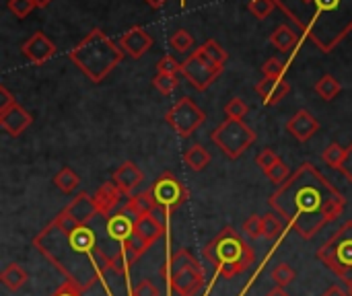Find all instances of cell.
Instances as JSON below:
<instances>
[{"instance_id":"cell-20","label":"cell","mask_w":352,"mask_h":296,"mask_svg":"<svg viewBox=\"0 0 352 296\" xmlns=\"http://www.w3.org/2000/svg\"><path fill=\"white\" fill-rule=\"evenodd\" d=\"M122 198H124V194L120 192V187H118L113 181L103 183V185L95 192V196H93L95 206H97L99 214H103V216L111 214V212L120 206Z\"/></svg>"},{"instance_id":"cell-15","label":"cell","mask_w":352,"mask_h":296,"mask_svg":"<svg viewBox=\"0 0 352 296\" xmlns=\"http://www.w3.org/2000/svg\"><path fill=\"white\" fill-rule=\"evenodd\" d=\"M33 124V115L25 111L19 103L0 113V128L10 136H21Z\"/></svg>"},{"instance_id":"cell-45","label":"cell","mask_w":352,"mask_h":296,"mask_svg":"<svg viewBox=\"0 0 352 296\" xmlns=\"http://www.w3.org/2000/svg\"><path fill=\"white\" fill-rule=\"evenodd\" d=\"M157 72L161 74H179L182 72V62H177L173 56H165L157 62Z\"/></svg>"},{"instance_id":"cell-41","label":"cell","mask_w":352,"mask_h":296,"mask_svg":"<svg viewBox=\"0 0 352 296\" xmlns=\"http://www.w3.org/2000/svg\"><path fill=\"white\" fill-rule=\"evenodd\" d=\"M274 6H276L274 0H250V4H248L250 12H252L256 19H266V16H270V12L274 10Z\"/></svg>"},{"instance_id":"cell-10","label":"cell","mask_w":352,"mask_h":296,"mask_svg":"<svg viewBox=\"0 0 352 296\" xmlns=\"http://www.w3.org/2000/svg\"><path fill=\"white\" fill-rule=\"evenodd\" d=\"M165 122H167L182 138H190V136L206 122V113H204V109H200L190 97H182V99L165 113Z\"/></svg>"},{"instance_id":"cell-18","label":"cell","mask_w":352,"mask_h":296,"mask_svg":"<svg viewBox=\"0 0 352 296\" xmlns=\"http://www.w3.org/2000/svg\"><path fill=\"white\" fill-rule=\"evenodd\" d=\"M136 220H138L136 216H132L130 212H126V210L122 208L118 214H113V216L107 218V235H109L113 241L124 243V241H128V239L134 235Z\"/></svg>"},{"instance_id":"cell-8","label":"cell","mask_w":352,"mask_h":296,"mask_svg":"<svg viewBox=\"0 0 352 296\" xmlns=\"http://www.w3.org/2000/svg\"><path fill=\"white\" fill-rule=\"evenodd\" d=\"M225 66L214 64L204 52L202 47L194 49L184 62H182V74L190 80V84L196 91H206L223 72Z\"/></svg>"},{"instance_id":"cell-3","label":"cell","mask_w":352,"mask_h":296,"mask_svg":"<svg viewBox=\"0 0 352 296\" xmlns=\"http://www.w3.org/2000/svg\"><path fill=\"white\" fill-rule=\"evenodd\" d=\"M314 14L301 27L322 52H332L352 31V0H314Z\"/></svg>"},{"instance_id":"cell-44","label":"cell","mask_w":352,"mask_h":296,"mask_svg":"<svg viewBox=\"0 0 352 296\" xmlns=\"http://www.w3.org/2000/svg\"><path fill=\"white\" fill-rule=\"evenodd\" d=\"M278 161H280V157H278L272 148H264V150L256 157V163H258V167L264 171V175H266Z\"/></svg>"},{"instance_id":"cell-34","label":"cell","mask_w":352,"mask_h":296,"mask_svg":"<svg viewBox=\"0 0 352 296\" xmlns=\"http://www.w3.org/2000/svg\"><path fill=\"white\" fill-rule=\"evenodd\" d=\"M153 84L161 95H171L179 84V78H177V74H161V72H157V76L153 78Z\"/></svg>"},{"instance_id":"cell-28","label":"cell","mask_w":352,"mask_h":296,"mask_svg":"<svg viewBox=\"0 0 352 296\" xmlns=\"http://www.w3.org/2000/svg\"><path fill=\"white\" fill-rule=\"evenodd\" d=\"M340 91H342V87H340V82H338L332 74H326V76H322V78L316 82V93H318L324 101H334V99L340 95Z\"/></svg>"},{"instance_id":"cell-9","label":"cell","mask_w":352,"mask_h":296,"mask_svg":"<svg viewBox=\"0 0 352 296\" xmlns=\"http://www.w3.org/2000/svg\"><path fill=\"white\" fill-rule=\"evenodd\" d=\"M148 190H151V194L155 198V204H157V208L161 212H175L188 200L186 185L171 171L161 173Z\"/></svg>"},{"instance_id":"cell-32","label":"cell","mask_w":352,"mask_h":296,"mask_svg":"<svg viewBox=\"0 0 352 296\" xmlns=\"http://www.w3.org/2000/svg\"><path fill=\"white\" fill-rule=\"evenodd\" d=\"M285 231V225L280 223V218L274 214V212H268L264 214V237L270 239V241H276Z\"/></svg>"},{"instance_id":"cell-39","label":"cell","mask_w":352,"mask_h":296,"mask_svg":"<svg viewBox=\"0 0 352 296\" xmlns=\"http://www.w3.org/2000/svg\"><path fill=\"white\" fill-rule=\"evenodd\" d=\"M122 249H124L126 253H130V255L138 262V260L142 258V253L148 249V245H146L138 235H132L128 241H124V243H122Z\"/></svg>"},{"instance_id":"cell-1","label":"cell","mask_w":352,"mask_h":296,"mask_svg":"<svg viewBox=\"0 0 352 296\" xmlns=\"http://www.w3.org/2000/svg\"><path fill=\"white\" fill-rule=\"evenodd\" d=\"M270 208L305 241L340 218L346 198L311 165L303 163L268 198Z\"/></svg>"},{"instance_id":"cell-50","label":"cell","mask_w":352,"mask_h":296,"mask_svg":"<svg viewBox=\"0 0 352 296\" xmlns=\"http://www.w3.org/2000/svg\"><path fill=\"white\" fill-rule=\"evenodd\" d=\"M151 8H155V10H159V8H163L165 4H167V0H144Z\"/></svg>"},{"instance_id":"cell-48","label":"cell","mask_w":352,"mask_h":296,"mask_svg":"<svg viewBox=\"0 0 352 296\" xmlns=\"http://www.w3.org/2000/svg\"><path fill=\"white\" fill-rule=\"evenodd\" d=\"M12 105H16L14 97L10 95V91L6 87H0V113L6 111V109H10Z\"/></svg>"},{"instance_id":"cell-35","label":"cell","mask_w":352,"mask_h":296,"mask_svg":"<svg viewBox=\"0 0 352 296\" xmlns=\"http://www.w3.org/2000/svg\"><path fill=\"white\" fill-rule=\"evenodd\" d=\"M270 276H272V280H274V284H276V286L287 288V286L295 280V270H293L289 264H285V262H283V264H278V266L272 270V274H270Z\"/></svg>"},{"instance_id":"cell-40","label":"cell","mask_w":352,"mask_h":296,"mask_svg":"<svg viewBox=\"0 0 352 296\" xmlns=\"http://www.w3.org/2000/svg\"><path fill=\"white\" fill-rule=\"evenodd\" d=\"M291 175H293V173L289 171V165H287L285 161H278V163H276V165L266 173V177H268L276 187H278V185H283Z\"/></svg>"},{"instance_id":"cell-26","label":"cell","mask_w":352,"mask_h":296,"mask_svg":"<svg viewBox=\"0 0 352 296\" xmlns=\"http://www.w3.org/2000/svg\"><path fill=\"white\" fill-rule=\"evenodd\" d=\"M169 270H171V274H175V272H179V270H204V268L198 264V260H196L188 249H179V251H175V253L171 255V260H169Z\"/></svg>"},{"instance_id":"cell-6","label":"cell","mask_w":352,"mask_h":296,"mask_svg":"<svg viewBox=\"0 0 352 296\" xmlns=\"http://www.w3.org/2000/svg\"><path fill=\"white\" fill-rule=\"evenodd\" d=\"M318 260L346 284L352 282V220L344 223L336 235L318 249Z\"/></svg>"},{"instance_id":"cell-21","label":"cell","mask_w":352,"mask_h":296,"mask_svg":"<svg viewBox=\"0 0 352 296\" xmlns=\"http://www.w3.org/2000/svg\"><path fill=\"white\" fill-rule=\"evenodd\" d=\"M165 233V227L163 223L157 218V214H146V216H140L136 220V227H134V235H138L148 247L155 245Z\"/></svg>"},{"instance_id":"cell-12","label":"cell","mask_w":352,"mask_h":296,"mask_svg":"<svg viewBox=\"0 0 352 296\" xmlns=\"http://www.w3.org/2000/svg\"><path fill=\"white\" fill-rule=\"evenodd\" d=\"M21 52L29 62H33L35 66H41L56 54V45H54V41H50L45 37V33L37 31L21 45Z\"/></svg>"},{"instance_id":"cell-25","label":"cell","mask_w":352,"mask_h":296,"mask_svg":"<svg viewBox=\"0 0 352 296\" xmlns=\"http://www.w3.org/2000/svg\"><path fill=\"white\" fill-rule=\"evenodd\" d=\"M184 163L192 171H204L210 165V152L202 144H194L184 152Z\"/></svg>"},{"instance_id":"cell-53","label":"cell","mask_w":352,"mask_h":296,"mask_svg":"<svg viewBox=\"0 0 352 296\" xmlns=\"http://www.w3.org/2000/svg\"><path fill=\"white\" fill-rule=\"evenodd\" d=\"M346 286H349V295L352 296V282H349V284H346Z\"/></svg>"},{"instance_id":"cell-46","label":"cell","mask_w":352,"mask_h":296,"mask_svg":"<svg viewBox=\"0 0 352 296\" xmlns=\"http://www.w3.org/2000/svg\"><path fill=\"white\" fill-rule=\"evenodd\" d=\"M132 296H161L159 288L151 282V280H142L136 284V288L132 291Z\"/></svg>"},{"instance_id":"cell-4","label":"cell","mask_w":352,"mask_h":296,"mask_svg":"<svg viewBox=\"0 0 352 296\" xmlns=\"http://www.w3.org/2000/svg\"><path fill=\"white\" fill-rule=\"evenodd\" d=\"M68 58L91 82H101L116 66L122 64L124 49L120 47V43L111 41L101 29H93L82 41H78L68 52Z\"/></svg>"},{"instance_id":"cell-22","label":"cell","mask_w":352,"mask_h":296,"mask_svg":"<svg viewBox=\"0 0 352 296\" xmlns=\"http://www.w3.org/2000/svg\"><path fill=\"white\" fill-rule=\"evenodd\" d=\"M124 210L130 212L132 216L140 218V216H146V214H155L159 208L155 204V198L151 194V190H144L136 196H132L126 204H124Z\"/></svg>"},{"instance_id":"cell-17","label":"cell","mask_w":352,"mask_h":296,"mask_svg":"<svg viewBox=\"0 0 352 296\" xmlns=\"http://www.w3.org/2000/svg\"><path fill=\"white\" fill-rule=\"evenodd\" d=\"M144 179V173L140 171V167L132 161H126L124 165H120L113 173V183L120 187V192L124 196H130Z\"/></svg>"},{"instance_id":"cell-49","label":"cell","mask_w":352,"mask_h":296,"mask_svg":"<svg viewBox=\"0 0 352 296\" xmlns=\"http://www.w3.org/2000/svg\"><path fill=\"white\" fill-rule=\"evenodd\" d=\"M322 296H351V295H349L346 291H342L340 286H330V288H328V291H326Z\"/></svg>"},{"instance_id":"cell-31","label":"cell","mask_w":352,"mask_h":296,"mask_svg":"<svg viewBox=\"0 0 352 296\" xmlns=\"http://www.w3.org/2000/svg\"><path fill=\"white\" fill-rule=\"evenodd\" d=\"M134 264H136V260H134L130 253H126L124 249H120L116 255H111V266H109V272H116V274L124 276V274H128V270H130Z\"/></svg>"},{"instance_id":"cell-36","label":"cell","mask_w":352,"mask_h":296,"mask_svg":"<svg viewBox=\"0 0 352 296\" xmlns=\"http://www.w3.org/2000/svg\"><path fill=\"white\" fill-rule=\"evenodd\" d=\"M285 72H287V62H283L280 58H270L262 66L264 78H285Z\"/></svg>"},{"instance_id":"cell-43","label":"cell","mask_w":352,"mask_h":296,"mask_svg":"<svg viewBox=\"0 0 352 296\" xmlns=\"http://www.w3.org/2000/svg\"><path fill=\"white\" fill-rule=\"evenodd\" d=\"M85 291H87V286L72 282V280H64L50 296H85Z\"/></svg>"},{"instance_id":"cell-52","label":"cell","mask_w":352,"mask_h":296,"mask_svg":"<svg viewBox=\"0 0 352 296\" xmlns=\"http://www.w3.org/2000/svg\"><path fill=\"white\" fill-rule=\"evenodd\" d=\"M33 2H35V6H37V8H43V6H47L52 0H33Z\"/></svg>"},{"instance_id":"cell-30","label":"cell","mask_w":352,"mask_h":296,"mask_svg":"<svg viewBox=\"0 0 352 296\" xmlns=\"http://www.w3.org/2000/svg\"><path fill=\"white\" fill-rule=\"evenodd\" d=\"M169 43H171V47H173L177 54H188V52L192 49V45H194V37H192V33H190V31H186V29H177V31H173V33H171Z\"/></svg>"},{"instance_id":"cell-7","label":"cell","mask_w":352,"mask_h":296,"mask_svg":"<svg viewBox=\"0 0 352 296\" xmlns=\"http://www.w3.org/2000/svg\"><path fill=\"white\" fill-rule=\"evenodd\" d=\"M210 140L221 152L229 159H239L254 142H256V132L243 122V119H231L227 117L223 124L212 130Z\"/></svg>"},{"instance_id":"cell-38","label":"cell","mask_w":352,"mask_h":296,"mask_svg":"<svg viewBox=\"0 0 352 296\" xmlns=\"http://www.w3.org/2000/svg\"><path fill=\"white\" fill-rule=\"evenodd\" d=\"M243 233H245L250 239H260V237H264V216H260V214L250 216V218L243 223Z\"/></svg>"},{"instance_id":"cell-24","label":"cell","mask_w":352,"mask_h":296,"mask_svg":"<svg viewBox=\"0 0 352 296\" xmlns=\"http://www.w3.org/2000/svg\"><path fill=\"white\" fill-rule=\"evenodd\" d=\"M29 280V274L19 266V264H8L2 272H0V282L10 291V293H16L21 291Z\"/></svg>"},{"instance_id":"cell-42","label":"cell","mask_w":352,"mask_h":296,"mask_svg":"<svg viewBox=\"0 0 352 296\" xmlns=\"http://www.w3.org/2000/svg\"><path fill=\"white\" fill-rule=\"evenodd\" d=\"M35 2L33 0H8V10L16 16V19H25L35 10Z\"/></svg>"},{"instance_id":"cell-37","label":"cell","mask_w":352,"mask_h":296,"mask_svg":"<svg viewBox=\"0 0 352 296\" xmlns=\"http://www.w3.org/2000/svg\"><path fill=\"white\" fill-rule=\"evenodd\" d=\"M250 107L245 105V101L241 97H233L227 105H225V115L231 119H243L248 115Z\"/></svg>"},{"instance_id":"cell-16","label":"cell","mask_w":352,"mask_h":296,"mask_svg":"<svg viewBox=\"0 0 352 296\" xmlns=\"http://www.w3.org/2000/svg\"><path fill=\"white\" fill-rule=\"evenodd\" d=\"M256 93L264 105H276L291 93V84L285 78H262L256 84Z\"/></svg>"},{"instance_id":"cell-19","label":"cell","mask_w":352,"mask_h":296,"mask_svg":"<svg viewBox=\"0 0 352 296\" xmlns=\"http://www.w3.org/2000/svg\"><path fill=\"white\" fill-rule=\"evenodd\" d=\"M64 210H66L78 225H89V223L99 214L93 196L85 194V192L76 194V196L72 198V202H70Z\"/></svg>"},{"instance_id":"cell-14","label":"cell","mask_w":352,"mask_h":296,"mask_svg":"<svg viewBox=\"0 0 352 296\" xmlns=\"http://www.w3.org/2000/svg\"><path fill=\"white\" fill-rule=\"evenodd\" d=\"M287 132L299 140V142H307L309 138H314L320 132V122L307 111V109H299L289 122H287Z\"/></svg>"},{"instance_id":"cell-51","label":"cell","mask_w":352,"mask_h":296,"mask_svg":"<svg viewBox=\"0 0 352 296\" xmlns=\"http://www.w3.org/2000/svg\"><path fill=\"white\" fill-rule=\"evenodd\" d=\"M266 296H291V295H289V293H287L285 288L276 286V288H272V291H270V293H268V295H266Z\"/></svg>"},{"instance_id":"cell-13","label":"cell","mask_w":352,"mask_h":296,"mask_svg":"<svg viewBox=\"0 0 352 296\" xmlns=\"http://www.w3.org/2000/svg\"><path fill=\"white\" fill-rule=\"evenodd\" d=\"M169 284L177 296H196L204 286V270H179L169 276Z\"/></svg>"},{"instance_id":"cell-27","label":"cell","mask_w":352,"mask_h":296,"mask_svg":"<svg viewBox=\"0 0 352 296\" xmlns=\"http://www.w3.org/2000/svg\"><path fill=\"white\" fill-rule=\"evenodd\" d=\"M78 183H80V179H78V175L70 169V167H62L58 173H56V177H54V185L62 192V194H72L76 187H78Z\"/></svg>"},{"instance_id":"cell-5","label":"cell","mask_w":352,"mask_h":296,"mask_svg":"<svg viewBox=\"0 0 352 296\" xmlns=\"http://www.w3.org/2000/svg\"><path fill=\"white\" fill-rule=\"evenodd\" d=\"M204 258L223 278H235L256 264L254 249L243 241V237L233 227H225L204 247Z\"/></svg>"},{"instance_id":"cell-29","label":"cell","mask_w":352,"mask_h":296,"mask_svg":"<svg viewBox=\"0 0 352 296\" xmlns=\"http://www.w3.org/2000/svg\"><path fill=\"white\" fill-rule=\"evenodd\" d=\"M344 157H346V148H344L342 144H338V142L328 144V146L324 148V152H322V161H324L326 165H330L332 169H340Z\"/></svg>"},{"instance_id":"cell-47","label":"cell","mask_w":352,"mask_h":296,"mask_svg":"<svg viewBox=\"0 0 352 296\" xmlns=\"http://www.w3.org/2000/svg\"><path fill=\"white\" fill-rule=\"evenodd\" d=\"M338 171L346 177V181L352 183V142L346 146V157H344V161H342V165H340Z\"/></svg>"},{"instance_id":"cell-23","label":"cell","mask_w":352,"mask_h":296,"mask_svg":"<svg viewBox=\"0 0 352 296\" xmlns=\"http://www.w3.org/2000/svg\"><path fill=\"white\" fill-rule=\"evenodd\" d=\"M270 43L280 52H291L299 45V33L289 25H280L270 35Z\"/></svg>"},{"instance_id":"cell-33","label":"cell","mask_w":352,"mask_h":296,"mask_svg":"<svg viewBox=\"0 0 352 296\" xmlns=\"http://www.w3.org/2000/svg\"><path fill=\"white\" fill-rule=\"evenodd\" d=\"M200 47H202V52H204L214 64H219V66H225V64H227V58H229V56H227V52L221 47V43H217L214 39H206Z\"/></svg>"},{"instance_id":"cell-11","label":"cell","mask_w":352,"mask_h":296,"mask_svg":"<svg viewBox=\"0 0 352 296\" xmlns=\"http://www.w3.org/2000/svg\"><path fill=\"white\" fill-rule=\"evenodd\" d=\"M120 47L124 49L126 56H130L132 60H138L153 47V37L144 27L134 25L120 37Z\"/></svg>"},{"instance_id":"cell-2","label":"cell","mask_w":352,"mask_h":296,"mask_svg":"<svg viewBox=\"0 0 352 296\" xmlns=\"http://www.w3.org/2000/svg\"><path fill=\"white\" fill-rule=\"evenodd\" d=\"M33 247L66 278L91 288L99 276L109 272L111 258L99 245L87 225H78L66 210L33 239Z\"/></svg>"}]
</instances>
